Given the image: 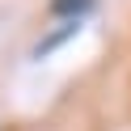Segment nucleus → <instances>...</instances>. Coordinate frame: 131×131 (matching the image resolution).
Returning <instances> with one entry per match:
<instances>
[{
	"instance_id": "nucleus-1",
	"label": "nucleus",
	"mask_w": 131,
	"mask_h": 131,
	"mask_svg": "<svg viewBox=\"0 0 131 131\" xmlns=\"http://www.w3.org/2000/svg\"><path fill=\"white\" fill-rule=\"evenodd\" d=\"M97 0H51V13L55 17H68V21H80Z\"/></svg>"
},
{
	"instance_id": "nucleus-2",
	"label": "nucleus",
	"mask_w": 131,
	"mask_h": 131,
	"mask_svg": "<svg viewBox=\"0 0 131 131\" xmlns=\"http://www.w3.org/2000/svg\"><path fill=\"white\" fill-rule=\"evenodd\" d=\"M76 30H80V21H72V26H63V30H55L51 38H42V42L34 47V59H42V55H51L55 47H63L68 38H76Z\"/></svg>"
}]
</instances>
